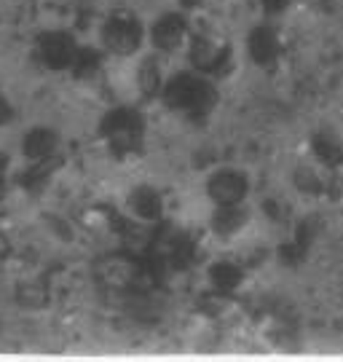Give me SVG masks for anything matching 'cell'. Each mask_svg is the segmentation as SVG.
I'll use <instances>...</instances> for the list:
<instances>
[{"mask_svg": "<svg viewBox=\"0 0 343 362\" xmlns=\"http://www.w3.org/2000/svg\"><path fill=\"white\" fill-rule=\"evenodd\" d=\"M250 182L239 169H220L207 182V199L220 207V204H242L247 196Z\"/></svg>", "mask_w": 343, "mask_h": 362, "instance_id": "1", "label": "cell"}, {"mask_svg": "<svg viewBox=\"0 0 343 362\" xmlns=\"http://www.w3.org/2000/svg\"><path fill=\"white\" fill-rule=\"evenodd\" d=\"M247 54L255 65H274L279 59V35L271 27H255L247 38Z\"/></svg>", "mask_w": 343, "mask_h": 362, "instance_id": "2", "label": "cell"}, {"mask_svg": "<svg viewBox=\"0 0 343 362\" xmlns=\"http://www.w3.org/2000/svg\"><path fill=\"white\" fill-rule=\"evenodd\" d=\"M311 156L325 169H335L343 164V143L332 132H317L311 134Z\"/></svg>", "mask_w": 343, "mask_h": 362, "instance_id": "3", "label": "cell"}, {"mask_svg": "<svg viewBox=\"0 0 343 362\" xmlns=\"http://www.w3.org/2000/svg\"><path fill=\"white\" fill-rule=\"evenodd\" d=\"M287 3L290 0H263V6H266L268 11H281V8H287Z\"/></svg>", "mask_w": 343, "mask_h": 362, "instance_id": "4", "label": "cell"}]
</instances>
